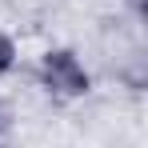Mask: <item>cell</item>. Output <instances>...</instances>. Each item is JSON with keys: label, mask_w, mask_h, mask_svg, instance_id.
Listing matches in <instances>:
<instances>
[{"label": "cell", "mask_w": 148, "mask_h": 148, "mask_svg": "<svg viewBox=\"0 0 148 148\" xmlns=\"http://www.w3.org/2000/svg\"><path fill=\"white\" fill-rule=\"evenodd\" d=\"M12 60H16V48H12V40H8V36L0 32V76L12 68Z\"/></svg>", "instance_id": "cell-2"}, {"label": "cell", "mask_w": 148, "mask_h": 148, "mask_svg": "<svg viewBox=\"0 0 148 148\" xmlns=\"http://www.w3.org/2000/svg\"><path fill=\"white\" fill-rule=\"evenodd\" d=\"M40 80H44V88L56 92V96H84L88 92V72H84V64L76 60L68 48H56L48 52L44 60H40Z\"/></svg>", "instance_id": "cell-1"}]
</instances>
